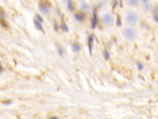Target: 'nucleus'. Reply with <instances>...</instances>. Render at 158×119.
I'll return each instance as SVG.
<instances>
[{"label":"nucleus","mask_w":158,"mask_h":119,"mask_svg":"<svg viewBox=\"0 0 158 119\" xmlns=\"http://www.w3.org/2000/svg\"><path fill=\"white\" fill-rule=\"evenodd\" d=\"M80 8H81V9L82 11L86 12V11H87L89 9V5H88V4H86L85 2H81V3Z\"/></svg>","instance_id":"obj_5"},{"label":"nucleus","mask_w":158,"mask_h":119,"mask_svg":"<svg viewBox=\"0 0 158 119\" xmlns=\"http://www.w3.org/2000/svg\"><path fill=\"white\" fill-rule=\"evenodd\" d=\"M75 1H77V2H80V3H81V2H86V0H75Z\"/></svg>","instance_id":"obj_11"},{"label":"nucleus","mask_w":158,"mask_h":119,"mask_svg":"<svg viewBox=\"0 0 158 119\" xmlns=\"http://www.w3.org/2000/svg\"><path fill=\"white\" fill-rule=\"evenodd\" d=\"M141 14L136 9L128 8L123 13V19L127 25L136 26L141 21Z\"/></svg>","instance_id":"obj_1"},{"label":"nucleus","mask_w":158,"mask_h":119,"mask_svg":"<svg viewBox=\"0 0 158 119\" xmlns=\"http://www.w3.org/2000/svg\"><path fill=\"white\" fill-rule=\"evenodd\" d=\"M75 17H76V19L77 20H78V21H81L83 20V17L81 15V14H77Z\"/></svg>","instance_id":"obj_8"},{"label":"nucleus","mask_w":158,"mask_h":119,"mask_svg":"<svg viewBox=\"0 0 158 119\" xmlns=\"http://www.w3.org/2000/svg\"><path fill=\"white\" fill-rule=\"evenodd\" d=\"M100 20L103 25L107 27L110 26L114 24L115 20L114 14L110 11H105L101 15Z\"/></svg>","instance_id":"obj_3"},{"label":"nucleus","mask_w":158,"mask_h":119,"mask_svg":"<svg viewBox=\"0 0 158 119\" xmlns=\"http://www.w3.org/2000/svg\"><path fill=\"white\" fill-rule=\"evenodd\" d=\"M147 1H149L150 2H152V1H157V0H147Z\"/></svg>","instance_id":"obj_12"},{"label":"nucleus","mask_w":158,"mask_h":119,"mask_svg":"<svg viewBox=\"0 0 158 119\" xmlns=\"http://www.w3.org/2000/svg\"><path fill=\"white\" fill-rule=\"evenodd\" d=\"M104 57H105V58L106 59H107L109 57V53L107 52V51H105V53H104Z\"/></svg>","instance_id":"obj_10"},{"label":"nucleus","mask_w":158,"mask_h":119,"mask_svg":"<svg viewBox=\"0 0 158 119\" xmlns=\"http://www.w3.org/2000/svg\"><path fill=\"white\" fill-rule=\"evenodd\" d=\"M72 49L75 51H78L80 50V46L77 44H73L72 45Z\"/></svg>","instance_id":"obj_7"},{"label":"nucleus","mask_w":158,"mask_h":119,"mask_svg":"<svg viewBox=\"0 0 158 119\" xmlns=\"http://www.w3.org/2000/svg\"><path fill=\"white\" fill-rule=\"evenodd\" d=\"M89 50L90 51L91 50V48H92V44H93V38L92 36H91L89 38Z\"/></svg>","instance_id":"obj_6"},{"label":"nucleus","mask_w":158,"mask_h":119,"mask_svg":"<svg viewBox=\"0 0 158 119\" xmlns=\"http://www.w3.org/2000/svg\"><path fill=\"white\" fill-rule=\"evenodd\" d=\"M128 8L136 9L139 7L143 0H124Z\"/></svg>","instance_id":"obj_4"},{"label":"nucleus","mask_w":158,"mask_h":119,"mask_svg":"<svg viewBox=\"0 0 158 119\" xmlns=\"http://www.w3.org/2000/svg\"><path fill=\"white\" fill-rule=\"evenodd\" d=\"M101 2L103 3V4H106V3H109L110 2H111L112 0H99Z\"/></svg>","instance_id":"obj_9"},{"label":"nucleus","mask_w":158,"mask_h":119,"mask_svg":"<svg viewBox=\"0 0 158 119\" xmlns=\"http://www.w3.org/2000/svg\"><path fill=\"white\" fill-rule=\"evenodd\" d=\"M123 35L127 40L133 41L136 38L137 31L135 26L127 25L123 30Z\"/></svg>","instance_id":"obj_2"}]
</instances>
